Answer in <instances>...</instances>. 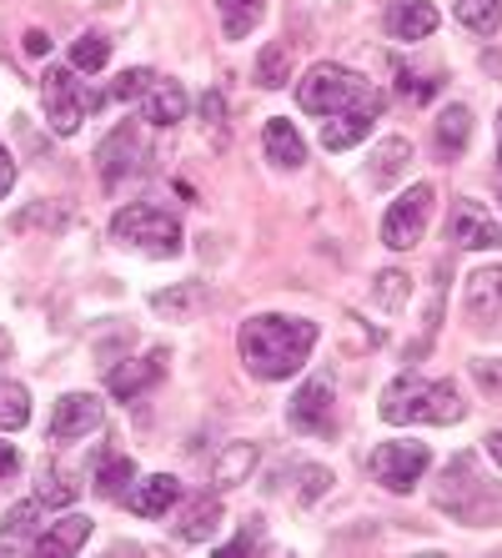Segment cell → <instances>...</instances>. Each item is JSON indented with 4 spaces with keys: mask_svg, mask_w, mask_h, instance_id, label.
I'll return each mask as SVG.
<instances>
[{
    "mask_svg": "<svg viewBox=\"0 0 502 558\" xmlns=\"http://www.w3.org/2000/svg\"><path fill=\"white\" fill-rule=\"evenodd\" d=\"M482 448H488V458L502 468V433H488V438H482Z\"/></svg>",
    "mask_w": 502,
    "mask_h": 558,
    "instance_id": "obj_43",
    "label": "cell"
},
{
    "mask_svg": "<svg viewBox=\"0 0 502 558\" xmlns=\"http://www.w3.org/2000/svg\"><path fill=\"white\" fill-rule=\"evenodd\" d=\"M467 312L477 323H502V267H477L467 277Z\"/></svg>",
    "mask_w": 502,
    "mask_h": 558,
    "instance_id": "obj_19",
    "label": "cell"
},
{
    "mask_svg": "<svg viewBox=\"0 0 502 558\" xmlns=\"http://www.w3.org/2000/svg\"><path fill=\"white\" fill-rule=\"evenodd\" d=\"M267 548H271V544H267V538H261V523L252 519V523H246V529L232 538V544L221 548V554H267Z\"/></svg>",
    "mask_w": 502,
    "mask_h": 558,
    "instance_id": "obj_36",
    "label": "cell"
},
{
    "mask_svg": "<svg viewBox=\"0 0 502 558\" xmlns=\"http://www.w3.org/2000/svg\"><path fill=\"white\" fill-rule=\"evenodd\" d=\"M292 428L296 433H332V383L327 377H311L302 383V392L292 398Z\"/></svg>",
    "mask_w": 502,
    "mask_h": 558,
    "instance_id": "obj_13",
    "label": "cell"
},
{
    "mask_svg": "<svg viewBox=\"0 0 502 558\" xmlns=\"http://www.w3.org/2000/svg\"><path fill=\"white\" fill-rule=\"evenodd\" d=\"M261 146H267V161H271V167H282V171H296L302 161H307V142H302V136H296V126H292V121H282V117L267 121V131H261Z\"/></svg>",
    "mask_w": 502,
    "mask_h": 558,
    "instance_id": "obj_20",
    "label": "cell"
},
{
    "mask_svg": "<svg viewBox=\"0 0 502 558\" xmlns=\"http://www.w3.org/2000/svg\"><path fill=\"white\" fill-rule=\"evenodd\" d=\"M432 504L442 513H452L457 523H467V529H492V523H502V483H492L482 473L477 453H457L442 468Z\"/></svg>",
    "mask_w": 502,
    "mask_h": 558,
    "instance_id": "obj_2",
    "label": "cell"
},
{
    "mask_svg": "<svg viewBox=\"0 0 502 558\" xmlns=\"http://www.w3.org/2000/svg\"><path fill=\"white\" fill-rule=\"evenodd\" d=\"M286 81H292V46H286V40H267L257 56V86L282 92Z\"/></svg>",
    "mask_w": 502,
    "mask_h": 558,
    "instance_id": "obj_26",
    "label": "cell"
},
{
    "mask_svg": "<svg viewBox=\"0 0 502 558\" xmlns=\"http://www.w3.org/2000/svg\"><path fill=\"white\" fill-rule=\"evenodd\" d=\"M51 51V36L46 31H26V56H46Z\"/></svg>",
    "mask_w": 502,
    "mask_h": 558,
    "instance_id": "obj_41",
    "label": "cell"
},
{
    "mask_svg": "<svg viewBox=\"0 0 502 558\" xmlns=\"http://www.w3.org/2000/svg\"><path fill=\"white\" fill-rule=\"evenodd\" d=\"M181 498V483L171 478V473H151V478L131 483V513H142V519H161V513H171V504Z\"/></svg>",
    "mask_w": 502,
    "mask_h": 558,
    "instance_id": "obj_18",
    "label": "cell"
},
{
    "mask_svg": "<svg viewBox=\"0 0 502 558\" xmlns=\"http://www.w3.org/2000/svg\"><path fill=\"white\" fill-rule=\"evenodd\" d=\"M432 207H438V192L427 182H417L413 192H402L382 217V242L392 252H413L427 236V221H432Z\"/></svg>",
    "mask_w": 502,
    "mask_h": 558,
    "instance_id": "obj_7",
    "label": "cell"
},
{
    "mask_svg": "<svg viewBox=\"0 0 502 558\" xmlns=\"http://www.w3.org/2000/svg\"><path fill=\"white\" fill-rule=\"evenodd\" d=\"M221 111H226V101H221L217 92L201 96V117H207V121H221Z\"/></svg>",
    "mask_w": 502,
    "mask_h": 558,
    "instance_id": "obj_42",
    "label": "cell"
},
{
    "mask_svg": "<svg viewBox=\"0 0 502 558\" xmlns=\"http://www.w3.org/2000/svg\"><path fill=\"white\" fill-rule=\"evenodd\" d=\"M467 403L452 383H432V377L402 373L382 388V417L387 423H432V428H448V423H463Z\"/></svg>",
    "mask_w": 502,
    "mask_h": 558,
    "instance_id": "obj_4",
    "label": "cell"
},
{
    "mask_svg": "<svg viewBox=\"0 0 502 558\" xmlns=\"http://www.w3.org/2000/svg\"><path fill=\"white\" fill-rule=\"evenodd\" d=\"M40 498H30V504H15L5 519H0V538H11L15 548H26L30 554V538H36V529H40Z\"/></svg>",
    "mask_w": 502,
    "mask_h": 558,
    "instance_id": "obj_30",
    "label": "cell"
},
{
    "mask_svg": "<svg viewBox=\"0 0 502 558\" xmlns=\"http://www.w3.org/2000/svg\"><path fill=\"white\" fill-rule=\"evenodd\" d=\"M111 236L121 247L146 252V257H181V221L167 207H151V202L121 207L111 217Z\"/></svg>",
    "mask_w": 502,
    "mask_h": 558,
    "instance_id": "obj_5",
    "label": "cell"
},
{
    "mask_svg": "<svg viewBox=\"0 0 502 558\" xmlns=\"http://www.w3.org/2000/svg\"><path fill=\"white\" fill-rule=\"evenodd\" d=\"M151 86H156V76L146 71V65H136V71H121V81H117V92L111 96H117V101H142Z\"/></svg>",
    "mask_w": 502,
    "mask_h": 558,
    "instance_id": "obj_34",
    "label": "cell"
},
{
    "mask_svg": "<svg viewBox=\"0 0 502 558\" xmlns=\"http://www.w3.org/2000/svg\"><path fill=\"white\" fill-rule=\"evenodd\" d=\"M407 292H413V282H407V277H402V272H382V277H377V282H372V298L382 302L387 312H397L402 302H407Z\"/></svg>",
    "mask_w": 502,
    "mask_h": 558,
    "instance_id": "obj_33",
    "label": "cell"
},
{
    "mask_svg": "<svg viewBox=\"0 0 502 558\" xmlns=\"http://www.w3.org/2000/svg\"><path fill=\"white\" fill-rule=\"evenodd\" d=\"M473 142V111L467 106H448L438 117V151L442 156H463Z\"/></svg>",
    "mask_w": 502,
    "mask_h": 558,
    "instance_id": "obj_25",
    "label": "cell"
},
{
    "mask_svg": "<svg viewBox=\"0 0 502 558\" xmlns=\"http://www.w3.org/2000/svg\"><path fill=\"white\" fill-rule=\"evenodd\" d=\"M311 348H317V323H307V317H282V312L246 317L242 332H236L242 367L252 377H261V383H282V377L302 373Z\"/></svg>",
    "mask_w": 502,
    "mask_h": 558,
    "instance_id": "obj_1",
    "label": "cell"
},
{
    "mask_svg": "<svg viewBox=\"0 0 502 558\" xmlns=\"http://www.w3.org/2000/svg\"><path fill=\"white\" fill-rule=\"evenodd\" d=\"M15 468H21V453H15V448H11V442H0V483H5V478H11V473H15Z\"/></svg>",
    "mask_w": 502,
    "mask_h": 558,
    "instance_id": "obj_39",
    "label": "cell"
},
{
    "mask_svg": "<svg viewBox=\"0 0 502 558\" xmlns=\"http://www.w3.org/2000/svg\"><path fill=\"white\" fill-rule=\"evenodd\" d=\"M36 498L40 508H71L81 498V483H71V473L65 468H40V478H36Z\"/></svg>",
    "mask_w": 502,
    "mask_h": 558,
    "instance_id": "obj_29",
    "label": "cell"
},
{
    "mask_svg": "<svg viewBox=\"0 0 502 558\" xmlns=\"http://www.w3.org/2000/svg\"><path fill=\"white\" fill-rule=\"evenodd\" d=\"M438 31L432 0H387V36L392 40H427Z\"/></svg>",
    "mask_w": 502,
    "mask_h": 558,
    "instance_id": "obj_14",
    "label": "cell"
},
{
    "mask_svg": "<svg viewBox=\"0 0 502 558\" xmlns=\"http://www.w3.org/2000/svg\"><path fill=\"white\" fill-rule=\"evenodd\" d=\"M106 423V408L96 392H65L61 403L51 413V438L56 442H76V438H90V433Z\"/></svg>",
    "mask_w": 502,
    "mask_h": 558,
    "instance_id": "obj_10",
    "label": "cell"
},
{
    "mask_svg": "<svg viewBox=\"0 0 502 558\" xmlns=\"http://www.w3.org/2000/svg\"><path fill=\"white\" fill-rule=\"evenodd\" d=\"M397 92L407 96V101H427V96L438 92V81H417L413 71H402V65H397Z\"/></svg>",
    "mask_w": 502,
    "mask_h": 558,
    "instance_id": "obj_37",
    "label": "cell"
},
{
    "mask_svg": "<svg viewBox=\"0 0 502 558\" xmlns=\"http://www.w3.org/2000/svg\"><path fill=\"white\" fill-rule=\"evenodd\" d=\"M367 131H372V111H336V117H327V126H322V146L327 151H347V146H357Z\"/></svg>",
    "mask_w": 502,
    "mask_h": 558,
    "instance_id": "obj_23",
    "label": "cell"
},
{
    "mask_svg": "<svg viewBox=\"0 0 502 558\" xmlns=\"http://www.w3.org/2000/svg\"><path fill=\"white\" fill-rule=\"evenodd\" d=\"M252 468H257V442H226L211 463V483L217 488H242L252 478Z\"/></svg>",
    "mask_w": 502,
    "mask_h": 558,
    "instance_id": "obj_21",
    "label": "cell"
},
{
    "mask_svg": "<svg viewBox=\"0 0 502 558\" xmlns=\"http://www.w3.org/2000/svg\"><path fill=\"white\" fill-rule=\"evenodd\" d=\"M452 15L463 21L473 36H498L502 26V0H452Z\"/></svg>",
    "mask_w": 502,
    "mask_h": 558,
    "instance_id": "obj_28",
    "label": "cell"
},
{
    "mask_svg": "<svg viewBox=\"0 0 502 558\" xmlns=\"http://www.w3.org/2000/svg\"><path fill=\"white\" fill-rule=\"evenodd\" d=\"M367 468L387 494H413V483H423V473L432 468V448L427 442H382V448H372Z\"/></svg>",
    "mask_w": 502,
    "mask_h": 558,
    "instance_id": "obj_8",
    "label": "cell"
},
{
    "mask_svg": "<svg viewBox=\"0 0 502 558\" xmlns=\"http://www.w3.org/2000/svg\"><path fill=\"white\" fill-rule=\"evenodd\" d=\"M106 61H111V40L106 36L86 31V36L71 40V65H76V71H101Z\"/></svg>",
    "mask_w": 502,
    "mask_h": 558,
    "instance_id": "obj_32",
    "label": "cell"
},
{
    "mask_svg": "<svg viewBox=\"0 0 502 558\" xmlns=\"http://www.w3.org/2000/svg\"><path fill=\"white\" fill-rule=\"evenodd\" d=\"M161 377H167V348H151L142 363L111 367V377H106V383H111V392H117L121 403H136V398H146Z\"/></svg>",
    "mask_w": 502,
    "mask_h": 558,
    "instance_id": "obj_12",
    "label": "cell"
},
{
    "mask_svg": "<svg viewBox=\"0 0 502 558\" xmlns=\"http://www.w3.org/2000/svg\"><path fill=\"white\" fill-rule=\"evenodd\" d=\"M217 11H221L226 40H242V36H252V26L267 15V0H217Z\"/></svg>",
    "mask_w": 502,
    "mask_h": 558,
    "instance_id": "obj_27",
    "label": "cell"
},
{
    "mask_svg": "<svg viewBox=\"0 0 502 558\" xmlns=\"http://www.w3.org/2000/svg\"><path fill=\"white\" fill-rule=\"evenodd\" d=\"M296 106L311 111V117H336V111H372V117H382L387 96L372 81H362L357 71H347V65L317 61L307 76L296 81Z\"/></svg>",
    "mask_w": 502,
    "mask_h": 558,
    "instance_id": "obj_3",
    "label": "cell"
},
{
    "mask_svg": "<svg viewBox=\"0 0 502 558\" xmlns=\"http://www.w3.org/2000/svg\"><path fill=\"white\" fill-rule=\"evenodd\" d=\"M473 377L482 383L488 392H502V363H488V357H477L473 363Z\"/></svg>",
    "mask_w": 502,
    "mask_h": 558,
    "instance_id": "obj_38",
    "label": "cell"
},
{
    "mask_svg": "<svg viewBox=\"0 0 502 558\" xmlns=\"http://www.w3.org/2000/svg\"><path fill=\"white\" fill-rule=\"evenodd\" d=\"M40 96H46V117H51L56 136H76L81 121L101 106V96L81 81L76 65H46V76H40Z\"/></svg>",
    "mask_w": 502,
    "mask_h": 558,
    "instance_id": "obj_6",
    "label": "cell"
},
{
    "mask_svg": "<svg viewBox=\"0 0 502 558\" xmlns=\"http://www.w3.org/2000/svg\"><path fill=\"white\" fill-rule=\"evenodd\" d=\"M407 161H413V142L387 136V142L372 151V171H367V177H372V186H392L402 171H407Z\"/></svg>",
    "mask_w": 502,
    "mask_h": 558,
    "instance_id": "obj_24",
    "label": "cell"
},
{
    "mask_svg": "<svg viewBox=\"0 0 502 558\" xmlns=\"http://www.w3.org/2000/svg\"><path fill=\"white\" fill-rule=\"evenodd\" d=\"M90 483H96V494L101 498H126L131 483H136V463H131L126 453H101V463H96Z\"/></svg>",
    "mask_w": 502,
    "mask_h": 558,
    "instance_id": "obj_22",
    "label": "cell"
},
{
    "mask_svg": "<svg viewBox=\"0 0 502 558\" xmlns=\"http://www.w3.org/2000/svg\"><path fill=\"white\" fill-rule=\"evenodd\" d=\"M96 167H101V182L106 186L126 182L131 171L142 167V136H136V126H131V121H121V126L111 131L101 146H96Z\"/></svg>",
    "mask_w": 502,
    "mask_h": 558,
    "instance_id": "obj_11",
    "label": "cell"
},
{
    "mask_svg": "<svg viewBox=\"0 0 502 558\" xmlns=\"http://www.w3.org/2000/svg\"><path fill=\"white\" fill-rule=\"evenodd\" d=\"M448 236L457 242V247H467V252H488V247H502V221L492 217L482 202L463 196V202L452 207V217H448Z\"/></svg>",
    "mask_w": 502,
    "mask_h": 558,
    "instance_id": "obj_9",
    "label": "cell"
},
{
    "mask_svg": "<svg viewBox=\"0 0 502 558\" xmlns=\"http://www.w3.org/2000/svg\"><path fill=\"white\" fill-rule=\"evenodd\" d=\"M186 111H192V96H186L181 81H156L151 92L142 96V121H151V126H161V131L186 121Z\"/></svg>",
    "mask_w": 502,
    "mask_h": 558,
    "instance_id": "obj_17",
    "label": "cell"
},
{
    "mask_svg": "<svg viewBox=\"0 0 502 558\" xmlns=\"http://www.w3.org/2000/svg\"><path fill=\"white\" fill-rule=\"evenodd\" d=\"M498 167H502V117H498Z\"/></svg>",
    "mask_w": 502,
    "mask_h": 558,
    "instance_id": "obj_44",
    "label": "cell"
},
{
    "mask_svg": "<svg viewBox=\"0 0 502 558\" xmlns=\"http://www.w3.org/2000/svg\"><path fill=\"white\" fill-rule=\"evenodd\" d=\"M86 538H90V519L71 513V519H61V523H46V529L30 538V554H40V558H76L81 548H86Z\"/></svg>",
    "mask_w": 502,
    "mask_h": 558,
    "instance_id": "obj_15",
    "label": "cell"
},
{
    "mask_svg": "<svg viewBox=\"0 0 502 558\" xmlns=\"http://www.w3.org/2000/svg\"><path fill=\"white\" fill-rule=\"evenodd\" d=\"M26 423H30V392L21 383H11V377H0V428L15 433Z\"/></svg>",
    "mask_w": 502,
    "mask_h": 558,
    "instance_id": "obj_31",
    "label": "cell"
},
{
    "mask_svg": "<svg viewBox=\"0 0 502 558\" xmlns=\"http://www.w3.org/2000/svg\"><path fill=\"white\" fill-rule=\"evenodd\" d=\"M221 529V498L211 494H196L192 504L181 508V519L171 523V533H176L181 544H211Z\"/></svg>",
    "mask_w": 502,
    "mask_h": 558,
    "instance_id": "obj_16",
    "label": "cell"
},
{
    "mask_svg": "<svg viewBox=\"0 0 502 558\" xmlns=\"http://www.w3.org/2000/svg\"><path fill=\"white\" fill-rule=\"evenodd\" d=\"M11 186H15V161H11V151L0 146V196L11 192Z\"/></svg>",
    "mask_w": 502,
    "mask_h": 558,
    "instance_id": "obj_40",
    "label": "cell"
},
{
    "mask_svg": "<svg viewBox=\"0 0 502 558\" xmlns=\"http://www.w3.org/2000/svg\"><path fill=\"white\" fill-rule=\"evenodd\" d=\"M196 298H201L196 287H186V292H156L151 307H156V312H171V317H186V312L196 307Z\"/></svg>",
    "mask_w": 502,
    "mask_h": 558,
    "instance_id": "obj_35",
    "label": "cell"
}]
</instances>
